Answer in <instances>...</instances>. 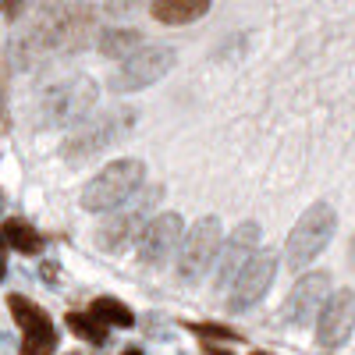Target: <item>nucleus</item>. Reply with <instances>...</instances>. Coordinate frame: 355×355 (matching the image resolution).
<instances>
[{
    "mask_svg": "<svg viewBox=\"0 0 355 355\" xmlns=\"http://www.w3.org/2000/svg\"><path fill=\"white\" fill-rule=\"evenodd\" d=\"M89 33H93V8H85L82 0H43L33 33L18 43V50L21 53H46V50L71 53L89 43Z\"/></svg>",
    "mask_w": 355,
    "mask_h": 355,
    "instance_id": "1",
    "label": "nucleus"
},
{
    "mask_svg": "<svg viewBox=\"0 0 355 355\" xmlns=\"http://www.w3.org/2000/svg\"><path fill=\"white\" fill-rule=\"evenodd\" d=\"M334 227H338V214L331 202H313L309 210L299 217V224L291 227L288 234V245H284V263L291 266V270H302V266H309L323 249H327V242L334 239Z\"/></svg>",
    "mask_w": 355,
    "mask_h": 355,
    "instance_id": "2",
    "label": "nucleus"
},
{
    "mask_svg": "<svg viewBox=\"0 0 355 355\" xmlns=\"http://www.w3.org/2000/svg\"><path fill=\"white\" fill-rule=\"evenodd\" d=\"M146 182V167L142 160H114L107 164L93 182L82 189V206L89 214H103V210H114V206H121L128 196H135Z\"/></svg>",
    "mask_w": 355,
    "mask_h": 355,
    "instance_id": "3",
    "label": "nucleus"
},
{
    "mask_svg": "<svg viewBox=\"0 0 355 355\" xmlns=\"http://www.w3.org/2000/svg\"><path fill=\"white\" fill-rule=\"evenodd\" d=\"M160 196H164V189L153 185V189H146V192L139 189V192L128 196L121 206H114V217L103 220L96 242H100L107 252H117V249L132 245V242L139 239V231L146 227V220H150V214H153V206H157Z\"/></svg>",
    "mask_w": 355,
    "mask_h": 355,
    "instance_id": "4",
    "label": "nucleus"
},
{
    "mask_svg": "<svg viewBox=\"0 0 355 355\" xmlns=\"http://www.w3.org/2000/svg\"><path fill=\"white\" fill-rule=\"evenodd\" d=\"M132 128H135V110H128V107L103 110L100 117H93L89 125H82L64 142V157L68 160H89V157H96L100 150H107V146L121 142Z\"/></svg>",
    "mask_w": 355,
    "mask_h": 355,
    "instance_id": "5",
    "label": "nucleus"
},
{
    "mask_svg": "<svg viewBox=\"0 0 355 355\" xmlns=\"http://www.w3.org/2000/svg\"><path fill=\"white\" fill-rule=\"evenodd\" d=\"M220 249V220L202 217L189 227L182 239V252H178V281L182 284H199L206 274L214 270V259Z\"/></svg>",
    "mask_w": 355,
    "mask_h": 355,
    "instance_id": "6",
    "label": "nucleus"
},
{
    "mask_svg": "<svg viewBox=\"0 0 355 355\" xmlns=\"http://www.w3.org/2000/svg\"><path fill=\"white\" fill-rule=\"evenodd\" d=\"M96 100H100V89L93 78L78 75L68 82H57L53 89H46V96L40 103L43 125H75L96 107Z\"/></svg>",
    "mask_w": 355,
    "mask_h": 355,
    "instance_id": "7",
    "label": "nucleus"
},
{
    "mask_svg": "<svg viewBox=\"0 0 355 355\" xmlns=\"http://www.w3.org/2000/svg\"><path fill=\"white\" fill-rule=\"evenodd\" d=\"M174 61H178L174 46H160V43L139 46L121 61V68L114 71L110 89L114 93H139V89H150L153 82H160L174 68Z\"/></svg>",
    "mask_w": 355,
    "mask_h": 355,
    "instance_id": "8",
    "label": "nucleus"
},
{
    "mask_svg": "<svg viewBox=\"0 0 355 355\" xmlns=\"http://www.w3.org/2000/svg\"><path fill=\"white\" fill-rule=\"evenodd\" d=\"M274 277H277V252H274V249L252 252V259L239 270V277L231 281L227 309H231V313H245V309L259 306V302H263V295L270 291Z\"/></svg>",
    "mask_w": 355,
    "mask_h": 355,
    "instance_id": "9",
    "label": "nucleus"
},
{
    "mask_svg": "<svg viewBox=\"0 0 355 355\" xmlns=\"http://www.w3.org/2000/svg\"><path fill=\"white\" fill-rule=\"evenodd\" d=\"M8 309L21 327V355H53L57 352V331L50 316L25 295H8Z\"/></svg>",
    "mask_w": 355,
    "mask_h": 355,
    "instance_id": "10",
    "label": "nucleus"
},
{
    "mask_svg": "<svg viewBox=\"0 0 355 355\" xmlns=\"http://www.w3.org/2000/svg\"><path fill=\"white\" fill-rule=\"evenodd\" d=\"M182 239H185V220L182 214H157L146 220V227L139 231V259L142 263H167L178 249H182Z\"/></svg>",
    "mask_w": 355,
    "mask_h": 355,
    "instance_id": "11",
    "label": "nucleus"
},
{
    "mask_svg": "<svg viewBox=\"0 0 355 355\" xmlns=\"http://www.w3.org/2000/svg\"><path fill=\"white\" fill-rule=\"evenodd\" d=\"M327 295H331V274L327 270L302 274L284 299V309H281L284 323L288 327H306V323L320 313V306L327 302Z\"/></svg>",
    "mask_w": 355,
    "mask_h": 355,
    "instance_id": "12",
    "label": "nucleus"
},
{
    "mask_svg": "<svg viewBox=\"0 0 355 355\" xmlns=\"http://www.w3.org/2000/svg\"><path fill=\"white\" fill-rule=\"evenodd\" d=\"M256 245H259V224H256V220H242V224L220 242L217 259H214V277H217L220 288H231V281L239 277V270L252 259Z\"/></svg>",
    "mask_w": 355,
    "mask_h": 355,
    "instance_id": "13",
    "label": "nucleus"
},
{
    "mask_svg": "<svg viewBox=\"0 0 355 355\" xmlns=\"http://www.w3.org/2000/svg\"><path fill=\"white\" fill-rule=\"evenodd\" d=\"M352 327H355V295L348 288H338L327 295V302L316 313V345L338 348L348 341Z\"/></svg>",
    "mask_w": 355,
    "mask_h": 355,
    "instance_id": "14",
    "label": "nucleus"
},
{
    "mask_svg": "<svg viewBox=\"0 0 355 355\" xmlns=\"http://www.w3.org/2000/svg\"><path fill=\"white\" fill-rule=\"evenodd\" d=\"M210 11V0H153L150 15L160 25H189Z\"/></svg>",
    "mask_w": 355,
    "mask_h": 355,
    "instance_id": "15",
    "label": "nucleus"
},
{
    "mask_svg": "<svg viewBox=\"0 0 355 355\" xmlns=\"http://www.w3.org/2000/svg\"><path fill=\"white\" fill-rule=\"evenodd\" d=\"M0 239H4L11 249H18L21 256H40L43 252V239H40V231L33 224H25L18 217L4 220V227H0Z\"/></svg>",
    "mask_w": 355,
    "mask_h": 355,
    "instance_id": "16",
    "label": "nucleus"
},
{
    "mask_svg": "<svg viewBox=\"0 0 355 355\" xmlns=\"http://www.w3.org/2000/svg\"><path fill=\"white\" fill-rule=\"evenodd\" d=\"M142 46V33L139 28H103V36H100V53L103 57H125L132 50Z\"/></svg>",
    "mask_w": 355,
    "mask_h": 355,
    "instance_id": "17",
    "label": "nucleus"
},
{
    "mask_svg": "<svg viewBox=\"0 0 355 355\" xmlns=\"http://www.w3.org/2000/svg\"><path fill=\"white\" fill-rule=\"evenodd\" d=\"M68 327H71L82 341H89V345H107V323H103L100 316H93V313L71 309V313H68Z\"/></svg>",
    "mask_w": 355,
    "mask_h": 355,
    "instance_id": "18",
    "label": "nucleus"
},
{
    "mask_svg": "<svg viewBox=\"0 0 355 355\" xmlns=\"http://www.w3.org/2000/svg\"><path fill=\"white\" fill-rule=\"evenodd\" d=\"M89 313H93V316H100V320L107 323V327H132V323H135V313H132L125 302L110 299V295L96 299L93 306H89Z\"/></svg>",
    "mask_w": 355,
    "mask_h": 355,
    "instance_id": "19",
    "label": "nucleus"
},
{
    "mask_svg": "<svg viewBox=\"0 0 355 355\" xmlns=\"http://www.w3.org/2000/svg\"><path fill=\"white\" fill-rule=\"evenodd\" d=\"M189 331L199 338H214V341H239V334L224 327V323H189Z\"/></svg>",
    "mask_w": 355,
    "mask_h": 355,
    "instance_id": "20",
    "label": "nucleus"
},
{
    "mask_svg": "<svg viewBox=\"0 0 355 355\" xmlns=\"http://www.w3.org/2000/svg\"><path fill=\"white\" fill-rule=\"evenodd\" d=\"M135 4H139V0H110L107 8H110V11H132Z\"/></svg>",
    "mask_w": 355,
    "mask_h": 355,
    "instance_id": "21",
    "label": "nucleus"
},
{
    "mask_svg": "<svg viewBox=\"0 0 355 355\" xmlns=\"http://www.w3.org/2000/svg\"><path fill=\"white\" fill-rule=\"evenodd\" d=\"M21 8H25V0H4V11H8L11 18H15V15H18Z\"/></svg>",
    "mask_w": 355,
    "mask_h": 355,
    "instance_id": "22",
    "label": "nucleus"
},
{
    "mask_svg": "<svg viewBox=\"0 0 355 355\" xmlns=\"http://www.w3.org/2000/svg\"><path fill=\"white\" fill-rule=\"evenodd\" d=\"M202 352H206V355H231V352H227V348H214V345H206V348H202Z\"/></svg>",
    "mask_w": 355,
    "mask_h": 355,
    "instance_id": "23",
    "label": "nucleus"
},
{
    "mask_svg": "<svg viewBox=\"0 0 355 355\" xmlns=\"http://www.w3.org/2000/svg\"><path fill=\"white\" fill-rule=\"evenodd\" d=\"M4 274H8V263H4V256H0V281H4Z\"/></svg>",
    "mask_w": 355,
    "mask_h": 355,
    "instance_id": "24",
    "label": "nucleus"
},
{
    "mask_svg": "<svg viewBox=\"0 0 355 355\" xmlns=\"http://www.w3.org/2000/svg\"><path fill=\"white\" fill-rule=\"evenodd\" d=\"M125 355H142V352H139V348H128V352H125Z\"/></svg>",
    "mask_w": 355,
    "mask_h": 355,
    "instance_id": "25",
    "label": "nucleus"
},
{
    "mask_svg": "<svg viewBox=\"0 0 355 355\" xmlns=\"http://www.w3.org/2000/svg\"><path fill=\"white\" fill-rule=\"evenodd\" d=\"M352 259H355V239H352Z\"/></svg>",
    "mask_w": 355,
    "mask_h": 355,
    "instance_id": "26",
    "label": "nucleus"
},
{
    "mask_svg": "<svg viewBox=\"0 0 355 355\" xmlns=\"http://www.w3.org/2000/svg\"><path fill=\"white\" fill-rule=\"evenodd\" d=\"M252 355H270V352H252Z\"/></svg>",
    "mask_w": 355,
    "mask_h": 355,
    "instance_id": "27",
    "label": "nucleus"
}]
</instances>
